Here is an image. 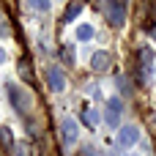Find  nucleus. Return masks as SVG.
Wrapping results in <instances>:
<instances>
[{"mask_svg":"<svg viewBox=\"0 0 156 156\" xmlns=\"http://www.w3.org/2000/svg\"><path fill=\"white\" fill-rule=\"evenodd\" d=\"M101 11H104V16H107V22L112 27H123L126 25V5H123V0H104Z\"/></svg>","mask_w":156,"mask_h":156,"instance_id":"obj_1","label":"nucleus"},{"mask_svg":"<svg viewBox=\"0 0 156 156\" xmlns=\"http://www.w3.org/2000/svg\"><path fill=\"white\" fill-rule=\"evenodd\" d=\"M5 93H8V99H11V104H14V110H16V112H22V115H25V112L30 110L33 96H30L25 88H19V85H14V82H11V85L5 88Z\"/></svg>","mask_w":156,"mask_h":156,"instance_id":"obj_2","label":"nucleus"},{"mask_svg":"<svg viewBox=\"0 0 156 156\" xmlns=\"http://www.w3.org/2000/svg\"><path fill=\"white\" fill-rule=\"evenodd\" d=\"M60 134H63V143L66 145H74L80 140V123L74 118H63L60 121Z\"/></svg>","mask_w":156,"mask_h":156,"instance_id":"obj_3","label":"nucleus"},{"mask_svg":"<svg viewBox=\"0 0 156 156\" xmlns=\"http://www.w3.org/2000/svg\"><path fill=\"white\" fill-rule=\"evenodd\" d=\"M137 140H140V129H137L134 123H126V126L118 129V145H121V148H132Z\"/></svg>","mask_w":156,"mask_h":156,"instance_id":"obj_4","label":"nucleus"},{"mask_svg":"<svg viewBox=\"0 0 156 156\" xmlns=\"http://www.w3.org/2000/svg\"><path fill=\"white\" fill-rule=\"evenodd\" d=\"M140 71H143V82H148L154 74V49L151 47H140Z\"/></svg>","mask_w":156,"mask_h":156,"instance_id":"obj_5","label":"nucleus"},{"mask_svg":"<svg viewBox=\"0 0 156 156\" xmlns=\"http://www.w3.org/2000/svg\"><path fill=\"white\" fill-rule=\"evenodd\" d=\"M47 85H49L52 93H63V90H66V77H63V71H60L58 66L47 69Z\"/></svg>","mask_w":156,"mask_h":156,"instance_id":"obj_6","label":"nucleus"},{"mask_svg":"<svg viewBox=\"0 0 156 156\" xmlns=\"http://www.w3.org/2000/svg\"><path fill=\"white\" fill-rule=\"evenodd\" d=\"M110 66H112V55L107 49H96L90 55V69L93 71H110Z\"/></svg>","mask_w":156,"mask_h":156,"instance_id":"obj_7","label":"nucleus"},{"mask_svg":"<svg viewBox=\"0 0 156 156\" xmlns=\"http://www.w3.org/2000/svg\"><path fill=\"white\" fill-rule=\"evenodd\" d=\"M82 121H85V126H88V129H96L101 118H99V112H96V110H85V112H82Z\"/></svg>","mask_w":156,"mask_h":156,"instance_id":"obj_8","label":"nucleus"},{"mask_svg":"<svg viewBox=\"0 0 156 156\" xmlns=\"http://www.w3.org/2000/svg\"><path fill=\"white\" fill-rule=\"evenodd\" d=\"M0 145L8 151V148H14V134H11V129L8 126H0Z\"/></svg>","mask_w":156,"mask_h":156,"instance_id":"obj_9","label":"nucleus"},{"mask_svg":"<svg viewBox=\"0 0 156 156\" xmlns=\"http://www.w3.org/2000/svg\"><path fill=\"white\" fill-rule=\"evenodd\" d=\"M77 38L80 41H90L93 38V25H77Z\"/></svg>","mask_w":156,"mask_h":156,"instance_id":"obj_10","label":"nucleus"},{"mask_svg":"<svg viewBox=\"0 0 156 156\" xmlns=\"http://www.w3.org/2000/svg\"><path fill=\"white\" fill-rule=\"evenodd\" d=\"M80 11H82V5H80V3L69 5V8H66V14H63V22H74V19L80 16Z\"/></svg>","mask_w":156,"mask_h":156,"instance_id":"obj_11","label":"nucleus"},{"mask_svg":"<svg viewBox=\"0 0 156 156\" xmlns=\"http://www.w3.org/2000/svg\"><path fill=\"white\" fill-rule=\"evenodd\" d=\"M115 85L121 88V93H123V96H132V82H129L123 74H118V77H115Z\"/></svg>","mask_w":156,"mask_h":156,"instance_id":"obj_12","label":"nucleus"},{"mask_svg":"<svg viewBox=\"0 0 156 156\" xmlns=\"http://www.w3.org/2000/svg\"><path fill=\"white\" fill-rule=\"evenodd\" d=\"M107 110H112V112H118V115H121L123 101H121V99H110V101H107Z\"/></svg>","mask_w":156,"mask_h":156,"instance_id":"obj_13","label":"nucleus"},{"mask_svg":"<svg viewBox=\"0 0 156 156\" xmlns=\"http://www.w3.org/2000/svg\"><path fill=\"white\" fill-rule=\"evenodd\" d=\"M30 5H33L36 11H49L52 3H49V0H30Z\"/></svg>","mask_w":156,"mask_h":156,"instance_id":"obj_14","label":"nucleus"},{"mask_svg":"<svg viewBox=\"0 0 156 156\" xmlns=\"http://www.w3.org/2000/svg\"><path fill=\"white\" fill-rule=\"evenodd\" d=\"M16 69H19V74H22V77H30V63H27L25 58H22V60L16 63Z\"/></svg>","mask_w":156,"mask_h":156,"instance_id":"obj_15","label":"nucleus"},{"mask_svg":"<svg viewBox=\"0 0 156 156\" xmlns=\"http://www.w3.org/2000/svg\"><path fill=\"white\" fill-rule=\"evenodd\" d=\"M63 60H66V63H74V47H71V44L63 47Z\"/></svg>","mask_w":156,"mask_h":156,"instance_id":"obj_16","label":"nucleus"},{"mask_svg":"<svg viewBox=\"0 0 156 156\" xmlns=\"http://www.w3.org/2000/svg\"><path fill=\"white\" fill-rule=\"evenodd\" d=\"M30 154V148L25 145V143H19V145H14V156H27Z\"/></svg>","mask_w":156,"mask_h":156,"instance_id":"obj_17","label":"nucleus"},{"mask_svg":"<svg viewBox=\"0 0 156 156\" xmlns=\"http://www.w3.org/2000/svg\"><path fill=\"white\" fill-rule=\"evenodd\" d=\"M107 123H110L112 129H118V112H112V110H107Z\"/></svg>","mask_w":156,"mask_h":156,"instance_id":"obj_18","label":"nucleus"},{"mask_svg":"<svg viewBox=\"0 0 156 156\" xmlns=\"http://www.w3.org/2000/svg\"><path fill=\"white\" fill-rule=\"evenodd\" d=\"M3 63H5V49L0 47V66H3Z\"/></svg>","mask_w":156,"mask_h":156,"instance_id":"obj_19","label":"nucleus"},{"mask_svg":"<svg viewBox=\"0 0 156 156\" xmlns=\"http://www.w3.org/2000/svg\"><path fill=\"white\" fill-rule=\"evenodd\" d=\"M151 33H154V38H156V30H151Z\"/></svg>","mask_w":156,"mask_h":156,"instance_id":"obj_20","label":"nucleus"}]
</instances>
